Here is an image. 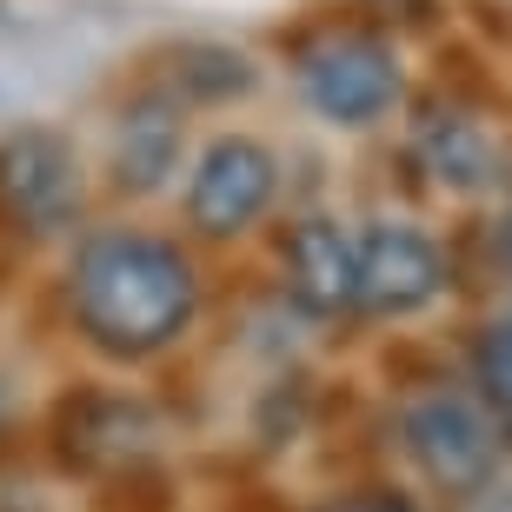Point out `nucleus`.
<instances>
[{
  "instance_id": "nucleus-6",
  "label": "nucleus",
  "mask_w": 512,
  "mask_h": 512,
  "mask_svg": "<svg viewBox=\"0 0 512 512\" xmlns=\"http://www.w3.org/2000/svg\"><path fill=\"white\" fill-rule=\"evenodd\" d=\"M353 266H360V313L373 320H406L419 306H433L453 280V266L439 253V240L413 220H373L353 240Z\"/></svg>"
},
{
  "instance_id": "nucleus-5",
  "label": "nucleus",
  "mask_w": 512,
  "mask_h": 512,
  "mask_svg": "<svg viewBox=\"0 0 512 512\" xmlns=\"http://www.w3.org/2000/svg\"><path fill=\"white\" fill-rule=\"evenodd\" d=\"M280 193V153L253 133H213L187 173V227L200 240H240Z\"/></svg>"
},
{
  "instance_id": "nucleus-7",
  "label": "nucleus",
  "mask_w": 512,
  "mask_h": 512,
  "mask_svg": "<svg viewBox=\"0 0 512 512\" xmlns=\"http://www.w3.org/2000/svg\"><path fill=\"white\" fill-rule=\"evenodd\" d=\"M47 439H54V459L67 473H120L133 459H147L153 439V413L140 399L114 393V386L80 380L54 399V419H47Z\"/></svg>"
},
{
  "instance_id": "nucleus-14",
  "label": "nucleus",
  "mask_w": 512,
  "mask_h": 512,
  "mask_svg": "<svg viewBox=\"0 0 512 512\" xmlns=\"http://www.w3.org/2000/svg\"><path fill=\"white\" fill-rule=\"evenodd\" d=\"M313 512H419V506L393 486H353V493H326Z\"/></svg>"
},
{
  "instance_id": "nucleus-15",
  "label": "nucleus",
  "mask_w": 512,
  "mask_h": 512,
  "mask_svg": "<svg viewBox=\"0 0 512 512\" xmlns=\"http://www.w3.org/2000/svg\"><path fill=\"white\" fill-rule=\"evenodd\" d=\"M499 260L512 266V213H506V227H499Z\"/></svg>"
},
{
  "instance_id": "nucleus-12",
  "label": "nucleus",
  "mask_w": 512,
  "mask_h": 512,
  "mask_svg": "<svg viewBox=\"0 0 512 512\" xmlns=\"http://www.w3.org/2000/svg\"><path fill=\"white\" fill-rule=\"evenodd\" d=\"M473 373H479V406H486L499 426H512V300L479 326Z\"/></svg>"
},
{
  "instance_id": "nucleus-2",
  "label": "nucleus",
  "mask_w": 512,
  "mask_h": 512,
  "mask_svg": "<svg viewBox=\"0 0 512 512\" xmlns=\"http://www.w3.org/2000/svg\"><path fill=\"white\" fill-rule=\"evenodd\" d=\"M499 426L473 393H459V386H426L399 406V446L406 459L419 466V479L433 486V493H479L486 479L499 473Z\"/></svg>"
},
{
  "instance_id": "nucleus-3",
  "label": "nucleus",
  "mask_w": 512,
  "mask_h": 512,
  "mask_svg": "<svg viewBox=\"0 0 512 512\" xmlns=\"http://www.w3.org/2000/svg\"><path fill=\"white\" fill-rule=\"evenodd\" d=\"M293 80H300V100L333 127H373L406 94L399 47L373 27H333V34L306 40L293 54Z\"/></svg>"
},
{
  "instance_id": "nucleus-9",
  "label": "nucleus",
  "mask_w": 512,
  "mask_h": 512,
  "mask_svg": "<svg viewBox=\"0 0 512 512\" xmlns=\"http://www.w3.org/2000/svg\"><path fill=\"white\" fill-rule=\"evenodd\" d=\"M280 266H286V293L300 313L313 320H340L360 300V266H353V233L326 213L293 220L280 240Z\"/></svg>"
},
{
  "instance_id": "nucleus-1",
  "label": "nucleus",
  "mask_w": 512,
  "mask_h": 512,
  "mask_svg": "<svg viewBox=\"0 0 512 512\" xmlns=\"http://www.w3.org/2000/svg\"><path fill=\"white\" fill-rule=\"evenodd\" d=\"M67 313L107 360H153L200 313V266L153 227H94L67 266Z\"/></svg>"
},
{
  "instance_id": "nucleus-10",
  "label": "nucleus",
  "mask_w": 512,
  "mask_h": 512,
  "mask_svg": "<svg viewBox=\"0 0 512 512\" xmlns=\"http://www.w3.org/2000/svg\"><path fill=\"white\" fill-rule=\"evenodd\" d=\"M413 160L446 193H486L506 173L499 140L486 133V120H473L466 107H453V100H439V94L413 114Z\"/></svg>"
},
{
  "instance_id": "nucleus-13",
  "label": "nucleus",
  "mask_w": 512,
  "mask_h": 512,
  "mask_svg": "<svg viewBox=\"0 0 512 512\" xmlns=\"http://www.w3.org/2000/svg\"><path fill=\"white\" fill-rule=\"evenodd\" d=\"M100 512H173V479L153 459H133L120 473H107V499Z\"/></svg>"
},
{
  "instance_id": "nucleus-4",
  "label": "nucleus",
  "mask_w": 512,
  "mask_h": 512,
  "mask_svg": "<svg viewBox=\"0 0 512 512\" xmlns=\"http://www.w3.org/2000/svg\"><path fill=\"white\" fill-rule=\"evenodd\" d=\"M80 213V147L47 120L0 133V233L47 240Z\"/></svg>"
},
{
  "instance_id": "nucleus-11",
  "label": "nucleus",
  "mask_w": 512,
  "mask_h": 512,
  "mask_svg": "<svg viewBox=\"0 0 512 512\" xmlns=\"http://www.w3.org/2000/svg\"><path fill=\"white\" fill-rule=\"evenodd\" d=\"M153 87L173 94L180 107H227V100H247L260 87V67L233 40H173Z\"/></svg>"
},
{
  "instance_id": "nucleus-8",
  "label": "nucleus",
  "mask_w": 512,
  "mask_h": 512,
  "mask_svg": "<svg viewBox=\"0 0 512 512\" xmlns=\"http://www.w3.org/2000/svg\"><path fill=\"white\" fill-rule=\"evenodd\" d=\"M180 147H187V107L160 87H133L127 107L114 114V133H107V180L114 193H133V200H147L173 180L180 167Z\"/></svg>"
}]
</instances>
